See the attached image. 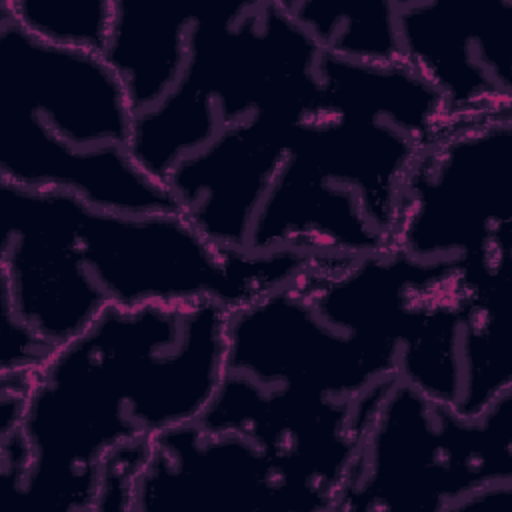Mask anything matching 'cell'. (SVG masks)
I'll return each mask as SVG.
<instances>
[{"instance_id":"obj_1","label":"cell","mask_w":512,"mask_h":512,"mask_svg":"<svg viewBox=\"0 0 512 512\" xmlns=\"http://www.w3.org/2000/svg\"><path fill=\"white\" fill-rule=\"evenodd\" d=\"M228 310L210 300L110 306L26 376L20 496L96 512L112 466L196 422L224 374Z\"/></svg>"},{"instance_id":"obj_11","label":"cell","mask_w":512,"mask_h":512,"mask_svg":"<svg viewBox=\"0 0 512 512\" xmlns=\"http://www.w3.org/2000/svg\"><path fill=\"white\" fill-rule=\"evenodd\" d=\"M400 58L452 120L512 112V0H396Z\"/></svg>"},{"instance_id":"obj_14","label":"cell","mask_w":512,"mask_h":512,"mask_svg":"<svg viewBox=\"0 0 512 512\" xmlns=\"http://www.w3.org/2000/svg\"><path fill=\"white\" fill-rule=\"evenodd\" d=\"M0 8L44 42L104 54L116 0H2Z\"/></svg>"},{"instance_id":"obj_12","label":"cell","mask_w":512,"mask_h":512,"mask_svg":"<svg viewBox=\"0 0 512 512\" xmlns=\"http://www.w3.org/2000/svg\"><path fill=\"white\" fill-rule=\"evenodd\" d=\"M192 4L116 0L104 58L122 80L134 116L152 108L170 88L184 50Z\"/></svg>"},{"instance_id":"obj_6","label":"cell","mask_w":512,"mask_h":512,"mask_svg":"<svg viewBox=\"0 0 512 512\" xmlns=\"http://www.w3.org/2000/svg\"><path fill=\"white\" fill-rule=\"evenodd\" d=\"M322 54L286 0L192 4L170 88L134 118L132 156L166 184L178 162L312 84Z\"/></svg>"},{"instance_id":"obj_4","label":"cell","mask_w":512,"mask_h":512,"mask_svg":"<svg viewBox=\"0 0 512 512\" xmlns=\"http://www.w3.org/2000/svg\"><path fill=\"white\" fill-rule=\"evenodd\" d=\"M410 270L396 246L312 256L276 288L228 310L218 398L244 416L366 426L398 378Z\"/></svg>"},{"instance_id":"obj_2","label":"cell","mask_w":512,"mask_h":512,"mask_svg":"<svg viewBox=\"0 0 512 512\" xmlns=\"http://www.w3.org/2000/svg\"><path fill=\"white\" fill-rule=\"evenodd\" d=\"M0 294L52 346L110 306L210 300L226 310L312 256H254L206 238L180 210L124 212L0 182Z\"/></svg>"},{"instance_id":"obj_15","label":"cell","mask_w":512,"mask_h":512,"mask_svg":"<svg viewBox=\"0 0 512 512\" xmlns=\"http://www.w3.org/2000/svg\"><path fill=\"white\" fill-rule=\"evenodd\" d=\"M38 332H34L8 304L2 302V360L0 374H30L54 350Z\"/></svg>"},{"instance_id":"obj_7","label":"cell","mask_w":512,"mask_h":512,"mask_svg":"<svg viewBox=\"0 0 512 512\" xmlns=\"http://www.w3.org/2000/svg\"><path fill=\"white\" fill-rule=\"evenodd\" d=\"M512 496V392L460 414L396 378L372 412L332 512H466Z\"/></svg>"},{"instance_id":"obj_13","label":"cell","mask_w":512,"mask_h":512,"mask_svg":"<svg viewBox=\"0 0 512 512\" xmlns=\"http://www.w3.org/2000/svg\"><path fill=\"white\" fill-rule=\"evenodd\" d=\"M292 16L322 52L366 64H396V0H286Z\"/></svg>"},{"instance_id":"obj_9","label":"cell","mask_w":512,"mask_h":512,"mask_svg":"<svg viewBox=\"0 0 512 512\" xmlns=\"http://www.w3.org/2000/svg\"><path fill=\"white\" fill-rule=\"evenodd\" d=\"M392 246L420 262L512 258V112L452 120L420 150Z\"/></svg>"},{"instance_id":"obj_10","label":"cell","mask_w":512,"mask_h":512,"mask_svg":"<svg viewBox=\"0 0 512 512\" xmlns=\"http://www.w3.org/2000/svg\"><path fill=\"white\" fill-rule=\"evenodd\" d=\"M346 468L190 422L152 440L130 512H332Z\"/></svg>"},{"instance_id":"obj_8","label":"cell","mask_w":512,"mask_h":512,"mask_svg":"<svg viewBox=\"0 0 512 512\" xmlns=\"http://www.w3.org/2000/svg\"><path fill=\"white\" fill-rule=\"evenodd\" d=\"M398 378L466 416L512 392V258H412Z\"/></svg>"},{"instance_id":"obj_5","label":"cell","mask_w":512,"mask_h":512,"mask_svg":"<svg viewBox=\"0 0 512 512\" xmlns=\"http://www.w3.org/2000/svg\"><path fill=\"white\" fill-rule=\"evenodd\" d=\"M134 118L102 54L44 42L0 8V182L124 212L178 210L132 156Z\"/></svg>"},{"instance_id":"obj_3","label":"cell","mask_w":512,"mask_h":512,"mask_svg":"<svg viewBox=\"0 0 512 512\" xmlns=\"http://www.w3.org/2000/svg\"><path fill=\"white\" fill-rule=\"evenodd\" d=\"M322 80L290 122L246 252L356 258L394 244L406 178L452 118L410 66L322 54Z\"/></svg>"}]
</instances>
